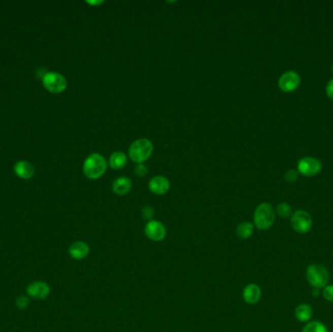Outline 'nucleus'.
<instances>
[{"instance_id": "obj_1", "label": "nucleus", "mask_w": 333, "mask_h": 332, "mask_svg": "<svg viewBox=\"0 0 333 332\" xmlns=\"http://www.w3.org/2000/svg\"><path fill=\"white\" fill-rule=\"evenodd\" d=\"M107 160L103 155L99 153L90 154L84 161V175L92 180L98 179L107 173Z\"/></svg>"}, {"instance_id": "obj_2", "label": "nucleus", "mask_w": 333, "mask_h": 332, "mask_svg": "<svg viewBox=\"0 0 333 332\" xmlns=\"http://www.w3.org/2000/svg\"><path fill=\"white\" fill-rule=\"evenodd\" d=\"M153 144L148 139H139L131 143L129 148V157L137 164H143L153 153Z\"/></svg>"}, {"instance_id": "obj_3", "label": "nucleus", "mask_w": 333, "mask_h": 332, "mask_svg": "<svg viewBox=\"0 0 333 332\" xmlns=\"http://www.w3.org/2000/svg\"><path fill=\"white\" fill-rule=\"evenodd\" d=\"M276 218V213L272 205L269 203H262L254 212V225L259 230H267L273 226Z\"/></svg>"}, {"instance_id": "obj_4", "label": "nucleus", "mask_w": 333, "mask_h": 332, "mask_svg": "<svg viewBox=\"0 0 333 332\" xmlns=\"http://www.w3.org/2000/svg\"><path fill=\"white\" fill-rule=\"evenodd\" d=\"M306 278L313 288H323L329 282V273L327 269L320 264H312L306 270Z\"/></svg>"}, {"instance_id": "obj_5", "label": "nucleus", "mask_w": 333, "mask_h": 332, "mask_svg": "<svg viewBox=\"0 0 333 332\" xmlns=\"http://www.w3.org/2000/svg\"><path fill=\"white\" fill-rule=\"evenodd\" d=\"M42 83L44 88L52 94H60L68 87L65 77L58 72H46L42 77Z\"/></svg>"}, {"instance_id": "obj_6", "label": "nucleus", "mask_w": 333, "mask_h": 332, "mask_svg": "<svg viewBox=\"0 0 333 332\" xmlns=\"http://www.w3.org/2000/svg\"><path fill=\"white\" fill-rule=\"evenodd\" d=\"M291 226L293 230L300 234H306L312 229L313 219L309 213L303 210H298L291 215Z\"/></svg>"}, {"instance_id": "obj_7", "label": "nucleus", "mask_w": 333, "mask_h": 332, "mask_svg": "<svg viewBox=\"0 0 333 332\" xmlns=\"http://www.w3.org/2000/svg\"><path fill=\"white\" fill-rule=\"evenodd\" d=\"M298 173L305 177H314L321 172V161L314 157H305L298 162Z\"/></svg>"}, {"instance_id": "obj_8", "label": "nucleus", "mask_w": 333, "mask_h": 332, "mask_svg": "<svg viewBox=\"0 0 333 332\" xmlns=\"http://www.w3.org/2000/svg\"><path fill=\"white\" fill-rule=\"evenodd\" d=\"M301 82V78L297 72H286L279 79V88L285 93L295 91Z\"/></svg>"}, {"instance_id": "obj_9", "label": "nucleus", "mask_w": 333, "mask_h": 332, "mask_svg": "<svg viewBox=\"0 0 333 332\" xmlns=\"http://www.w3.org/2000/svg\"><path fill=\"white\" fill-rule=\"evenodd\" d=\"M144 233L146 237L154 242L163 241L166 236V229L165 225L157 220H150L144 227Z\"/></svg>"}, {"instance_id": "obj_10", "label": "nucleus", "mask_w": 333, "mask_h": 332, "mask_svg": "<svg viewBox=\"0 0 333 332\" xmlns=\"http://www.w3.org/2000/svg\"><path fill=\"white\" fill-rule=\"evenodd\" d=\"M50 292H51V288L49 285L47 283L41 281L34 282L26 287V294L31 298L39 299V300L47 298Z\"/></svg>"}, {"instance_id": "obj_11", "label": "nucleus", "mask_w": 333, "mask_h": 332, "mask_svg": "<svg viewBox=\"0 0 333 332\" xmlns=\"http://www.w3.org/2000/svg\"><path fill=\"white\" fill-rule=\"evenodd\" d=\"M148 186H149V190L153 194L162 196L169 192L170 187H171V183H170V180L166 177L156 176L154 178L150 179Z\"/></svg>"}, {"instance_id": "obj_12", "label": "nucleus", "mask_w": 333, "mask_h": 332, "mask_svg": "<svg viewBox=\"0 0 333 332\" xmlns=\"http://www.w3.org/2000/svg\"><path fill=\"white\" fill-rule=\"evenodd\" d=\"M69 253L72 259L75 260H82L85 259L89 253H90V248L87 243L85 242H75L73 243L69 249Z\"/></svg>"}, {"instance_id": "obj_13", "label": "nucleus", "mask_w": 333, "mask_h": 332, "mask_svg": "<svg viewBox=\"0 0 333 332\" xmlns=\"http://www.w3.org/2000/svg\"><path fill=\"white\" fill-rule=\"evenodd\" d=\"M261 288L255 284L247 285L243 290V298L248 304H256L261 298Z\"/></svg>"}, {"instance_id": "obj_14", "label": "nucleus", "mask_w": 333, "mask_h": 332, "mask_svg": "<svg viewBox=\"0 0 333 332\" xmlns=\"http://www.w3.org/2000/svg\"><path fill=\"white\" fill-rule=\"evenodd\" d=\"M131 186L132 183L130 178L120 177L113 181L112 190L118 196H125L131 191Z\"/></svg>"}, {"instance_id": "obj_15", "label": "nucleus", "mask_w": 333, "mask_h": 332, "mask_svg": "<svg viewBox=\"0 0 333 332\" xmlns=\"http://www.w3.org/2000/svg\"><path fill=\"white\" fill-rule=\"evenodd\" d=\"M16 175L22 179H29L35 175V168L27 161H20L15 165Z\"/></svg>"}, {"instance_id": "obj_16", "label": "nucleus", "mask_w": 333, "mask_h": 332, "mask_svg": "<svg viewBox=\"0 0 333 332\" xmlns=\"http://www.w3.org/2000/svg\"><path fill=\"white\" fill-rule=\"evenodd\" d=\"M128 157L122 151H116L110 155L108 160V165L114 170H121L127 165Z\"/></svg>"}, {"instance_id": "obj_17", "label": "nucleus", "mask_w": 333, "mask_h": 332, "mask_svg": "<svg viewBox=\"0 0 333 332\" xmlns=\"http://www.w3.org/2000/svg\"><path fill=\"white\" fill-rule=\"evenodd\" d=\"M313 317V309L309 304L303 303L295 308V318L300 322H309Z\"/></svg>"}, {"instance_id": "obj_18", "label": "nucleus", "mask_w": 333, "mask_h": 332, "mask_svg": "<svg viewBox=\"0 0 333 332\" xmlns=\"http://www.w3.org/2000/svg\"><path fill=\"white\" fill-rule=\"evenodd\" d=\"M253 231H254V225L247 221V222H242L237 226L236 234L240 239L246 240L249 239L253 234Z\"/></svg>"}, {"instance_id": "obj_19", "label": "nucleus", "mask_w": 333, "mask_h": 332, "mask_svg": "<svg viewBox=\"0 0 333 332\" xmlns=\"http://www.w3.org/2000/svg\"><path fill=\"white\" fill-rule=\"evenodd\" d=\"M302 332H328L327 327L319 320H313L306 323Z\"/></svg>"}, {"instance_id": "obj_20", "label": "nucleus", "mask_w": 333, "mask_h": 332, "mask_svg": "<svg viewBox=\"0 0 333 332\" xmlns=\"http://www.w3.org/2000/svg\"><path fill=\"white\" fill-rule=\"evenodd\" d=\"M276 212H277V214L279 215V216H281V217H283V218H287V217H291V215H292V209H291V207L288 205V204H286V203H281V204H279L278 206H277V210H276Z\"/></svg>"}, {"instance_id": "obj_21", "label": "nucleus", "mask_w": 333, "mask_h": 332, "mask_svg": "<svg viewBox=\"0 0 333 332\" xmlns=\"http://www.w3.org/2000/svg\"><path fill=\"white\" fill-rule=\"evenodd\" d=\"M322 296L326 301L333 303V285H326L322 288Z\"/></svg>"}, {"instance_id": "obj_22", "label": "nucleus", "mask_w": 333, "mask_h": 332, "mask_svg": "<svg viewBox=\"0 0 333 332\" xmlns=\"http://www.w3.org/2000/svg\"><path fill=\"white\" fill-rule=\"evenodd\" d=\"M142 215L144 219H147L149 221L152 220V218L154 217L155 215L154 209L149 206L143 207V210H142Z\"/></svg>"}, {"instance_id": "obj_23", "label": "nucleus", "mask_w": 333, "mask_h": 332, "mask_svg": "<svg viewBox=\"0 0 333 332\" xmlns=\"http://www.w3.org/2000/svg\"><path fill=\"white\" fill-rule=\"evenodd\" d=\"M28 305H29V299H28V297L21 295V296L17 298V300H16V306L20 309V310H24V309L27 308Z\"/></svg>"}, {"instance_id": "obj_24", "label": "nucleus", "mask_w": 333, "mask_h": 332, "mask_svg": "<svg viewBox=\"0 0 333 332\" xmlns=\"http://www.w3.org/2000/svg\"><path fill=\"white\" fill-rule=\"evenodd\" d=\"M135 175L139 178H143L148 174V169L147 167L145 166L144 164H138L137 166L135 167Z\"/></svg>"}, {"instance_id": "obj_25", "label": "nucleus", "mask_w": 333, "mask_h": 332, "mask_svg": "<svg viewBox=\"0 0 333 332\" xmlns=\"http://www.w3.org/2000/svg\"><path fill=\"white\" fill-rule=\"evenodd\" d=\"M298 177H299V173L298 171H295V170H290L288 171L285 176V178H286V181L287 182H295L298 179Z\"/></svg>"}, {"instance_id": "obj_26", "label": "nucleus", "mask_w": 333, "mask_h": 332, "mask_svg": "<svg viewBox=\"0 0 333 332\" xmlns=\"http://www.w3.org/2000/svg\"><path fill=\"white\" fill-rule=\"evenodd\" d=\"M325 92H326V95L329 97L333 99V79H331L327 85H326V88H325Z\"/></svg>"}, {"instance_id": "obj_27", "label": "nucleus", "mask_w": 333, "mask_h": 332, "mask_svg": "<svg viewBox=\"0 0 333 332\" xmlns=\"http://www.w3.org/2000/svg\"><path fill=\"white\" fill-rule=\"evenodd\" d=\"M87 3L88 4H90V5H101V4H103L104 3V1H87Z\"/></svg>"}, {"instance_id": "obj_28", "label": "nucleus", "mask_w": 333, "mask_h": 332, "mask_svg": "<svg viewBox=\"0 0 333 332\" xmlns=\"http://www.w3.org/2000/svg\"><path fill=\"white\" fill-rule=\"evenodd\" d=\"M313 296L318 297L320 295V289L319 288H313V292H312Z\"/></svg>"}, {"instance_id": "obj_29", "label": "nucleus", "mask_w": 333, "mask_h": 332, "mask_svg": "<svg viewBox=\"0 0 333 332\" xmlns=\"http://www.w3.org/2000/svg\"><path fill=\"white\" fill-rule=\"evenodd\" d=\"M331 72H332V74H333V64H332V67H331Z\"/></svg>"}]
</instances>
